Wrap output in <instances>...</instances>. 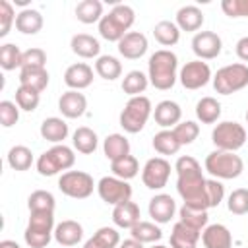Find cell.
Instances as JSON below:
<instances>
[{
  "mask_svg": "<svg viewBox=\"0 0 248 248\" xmlns=\"http://www.w3.org/2000/svg\"><path fill=\"white\" fill-rule=\"evenodd\" d=\"M41 136L46 140V141H52V143H60L66 140L68 136V124L58 118V116H50V118H45L43 124H41Z\"/></svg>",
  "mask_w": 248,
  "mask_h": 248,
  "instance_id": "obj_27",
  "label": "cell"
},
{
  "mask_svg": "<svg viewBox=\"0 0 248 248\" xmlns=\"http://www.w3.org/2000/svg\"><path fill=\"white\" fill-rule=\"evenodd\" d=\"M112 221L120 229H132L134 225L140 223V207L134 202H124L114 205L112 209Z\"/></svg>",
  "mask_w": 248,
  "mask_h": 248,
  "instance_id": "obj_23",
  "label": "cell"
},
{
  "mask_svg": "<svg viewBox=\"0 0 248 248\" xmlns=\"http://www.w3.org/2000/svg\"><path fill=\"white\" fill-rule=\"evenodd\" d=\"M16 29L23 35H35L43 29V16L41 12L37 10H31V8H25L17 14L16 17Z\"/></svg>",
  "mask_w": 248,
  "mask_h": 248,
  "instance_id": "obj_26",
  "label": "cell"
},
{
  "mask_svg": "<svg viewBox=\"0 0 248 248\" xmlns=\"http://www.w3.org/2000/svg\"><path fill=\"white\" fill-rule=\"evenodd\" d=\"M54 211H29L23 238L31 248H45L54 236Z\"/></svg>",
  "mask_w": 248,
  "mask_h": 248,
  "instance_id": "obj_4",
  "label": "cell"
},
{
  "mask_svg": "<svg viewBox=\"0 0 248 248\" xmlns=\"http://www.w3.org/2000/svg\"><path fill=\"white\" fill-rule=\"evenodd\" d=\"M221 37L213 31H200L192 39V50L198 60H211L221 54Z\"/></svg>",
  "mask_w": 248,
  "mask_h": 248,
  "instance_id": "obj_14",
  "label": "cell"
},
{
  "mask_svg": "<svg viewBox=\"0 0 248 248\" xmlns=\"http://www.w3.org/2000/svg\"><path fill=\"white\" fill-rule=\"evenodd\" d=\"M176 211V203L169 194H157L149 200V215L155 223H169Z\"/></svg>",
  "mask_w": 248,
  "mask_h": 248,
  "instance_id": "obj_19",
  "label": "cell"
},
{
  "mask_svg": "<svg viewBox=\"0 0 248 248\" xmlns=\"http://www.w3.org/2000/svg\"><path fill=\"white\" fill-rule=\"evenodd\" d=\"M46 64V52L39 46H31L23 50L21 56V68H45Z\"/></svg>",
  "mask_w": 248,
  "mask_h": 248,
  "instance_id": "obj_47",
  "label": "cell"
},
{
  "mask_svg": "<svg viewBox=\"0 0 248 248\" xmlns=\"http://www.w3.org/2000/svg\"><path fill=\"white\" fill-rule=\"evenodd\" d=\"M174 170L178 174L176 190H178L180 198L184 200V203L186 205H194V207H202V209H209V203H207V180L203 178L200 163L190 155H182V157L176 159Z\"/></svg>",
  "mask_w": 248,
  "mask_h": 248,
  "instance_id": "obj_1",
  "label": "cell"
},
{
  "mask_svg": "<svg viewBox=\"0 0 248 248\" xmlns=\"http://www.w3.org/2000/svg\"><path fill=\"white\" fill-rule=\"evenodd\" d=\"M118 248H143V244L141 242H138L136 238H128V240H124V242H120L118 244Z\"/></svg>",
  "mask_w": 248,
  "mask_h": 248,
  "instance_id": "obj_53",
  "label": "cell"
},
{
  "mask_svg": "<svg viewBox=\"0 0 248 248\" xmlns=\"http://www.w3.org/2000/svg\"><path fill=\"white\" fill-rule=\"evenodd\" d=\"M74 163H76L74 151L68 145L58 143V145H52L48 151H45L37 159V170L43 176H54L60 170H68Z\"/></svg>",
  "mask_w": 248,
  "mask_h": 248,
  "instance_id": "obj_7",
  "label": "cell"
},
{
  "mask_svg": "<svg viewBox=\"0 0 248 248\" xmlns=\"http://www.w3.org/2000/svg\"><path fill=\"white\" fill-rule=\"evenodd\" d=\"M39 101H41V93L39 91H35L31 87H25V85H19L16 89V105L21 110L33 112L39 107Z\"/></svg>",
  "mask_w": 248,
  "mask_h": 248,
  "instance_id": "obj_43",
  "label": "cell"
},
{
  "mask_svg": "<svg viewBox=\"0 0 248 248\" xmlns=\"http://www.w3.org/2000/svg\"><path fill=\"white\" fill-rule=\"evenodd\" d=\"M196 116L202 124H213L221 116V103L213 97H202L196 105Z\"/></svg>",
  "mask_w": 248,
  "mask_h": 248,
  "instance_id": "obj_31",
  "label": "cell"
},
{
  "mask_svg": "<svg viewBox=\"0 0 248 248\" xmlns=\"http://www.w3.org/2000/svg\"><path fill=\"white\" fill-rule=\"evenodd\" d=\"M151 248H167V246H161V244H157V246H151Z\"/></svg>",
  "mask_w": 248,
  "mask_h": 248,
  "instance_id": "obj_55",
  "label": "cell"
},
{
  "mask_svg": "<svg viewBox=\"0 0 248 248\" xmlns=\"http://www.w3.org/2000/svg\"><path fill=\"white\" fill-rule=\"evenodd\" d=\"M70 46H72V52L81 56V58H99V50H101V45L95 37L87 35V33H78L72 37L70 41Z\"/></svg>",
  "mask_w": 248,
  "mask_h": 248,
  "instance_id": "obj_24",
  "label": "cell"
},
{
  "mask_svg": "<svg viewBox=\"0 0 248 248\" xmlns=\"http://www.w3.org/2000/svg\"><path fill=\"white\" fill-rule=\"evenodd\" d=\"M118 52L128 60H138L147 52V37L140 31H128L118 41Z\"/></svg>",
  "mask_w": 248,
  "mask_h": 248,
  "instance_id": "obj_15",
  "label": "cell"
},
{
  "mask_svg": "<svg viewBox=\"0 0 248 248\" xmlns=\"http://www.w3.org/2000/svg\"><path fill=\"white\" fill-rule=\"evenodd\" d=\"M19 85L31 87V89L41 93L48 85V72H46V68H21V72H19Z\"/></svg>",
  "mask_w": 248,
  "mask_h": 248,
  "instance_id": "obj_30",
  "label": "cell"
},
{
  "mask_svg": "<svg viewBox=\"0 0 248 248\" xmlns=\"http://www.w3.org/2000/svg\"><path fill=\"white\" fill-rule=\"evenodd\" d=\"M176 25L180 31H198L203 25V14L198 6H182L176 12Z\"/></svg>",
  "mask_w": 248,
  "mask_h": 248,
  "instance_id": "obj_25",
  "label": "cell"
},
{
  "mask_svg": "<svg viewBox=\"0 0 248 248\" xmlns=\"http://www.w3.org/2000/svg\"><path fill=\"white\" fill-rule=\"evenodd\" d=\"M54 196L46 190H35L27 200L29 211H54Z\"/></svg>",
  "mask_w": 248,
  "mask_h": 248,
  "instance_id": "obj_44",
  "label": "cell"
},
{
  "mask_svg": "<svg viewBox=\"0 0 248 248\" xmlns=\"http://www.w3.org/2000/svg\"><path fill=\"white\" fill-rule=\"evenodd\" d=\"M95 72H97L103 79L112 81V79L120 78V74H122V64L118 62V58H114V56H110V54H103V56H99L97 62H95Z\"/></svg>",
  "mask_w": 248,
  "mask_h": 248,
  "instance_id": "obj_37",
  "label": "cell"
},
{
  "mask_svg": "<svg viewBox=\"0 0 248 248\" xmlns=\"http://www.w3.org/2000/svg\"><path fill=\"white\" fill-rule=\"evenodd\" d=\"M21 56H23V52L14 43H6V45L0 46V66L6 72L16 70V68H21Z\"/></svg>",
  "mask_w": 248,
  "mask_h": 248,
  "instance_id": "obj_42",
  "label": "cell"
},
{
  "mask_svg": "<svg viewBox=\"0 0 248 248\" xmlns=\"http://www.w3.org/2000/svg\"><path fill=\"white\" fill-rule=\"evenodd\" d=\"M178 217L184 225L196 229V231H203L207 227V221H209V215H207V209H202V207H194V205H182L178 209Z\"/></svg>",
  "mask_w": 248,
  "mask_h": 248,
  "instance_id": "obj_28",
  "label": "cell"
},
{
  "mask_svg": "<svg viewBox=\"0 0 248 248\" xmlns=\"http://www.w3.org/2000/svg\"><path fill=\"white\" fill-rule=\"evenodd\" d=\"M72 141H74V147H76L79 153H83V155L93 153V151L97 149V143H99L97 134H95L91 128H87V126H79V128L74 132Z\"/></svg>",
  "mask_w": 248,
  "mask_h": 248,
  "instance_id": "obj_35",
  "label": "cell"
},
{
  "mask_svg": "<svg viewBox=\"0 0 248 248\" xmlns=\"http://www.w3.org/2000/svg\"><path fill=\"white\" fill-rule=\"evenodd\" d=\"M19 120V107L12 101H0V122L4 128H12Z\"/></svg>",
  "mask_w": 248,
  "mask_h": 248,
  "instance_id": "obj_49",
  "label": "cell"
},
{
  "mask_svg": "<svg viewBox=\"0 0 248 248\" xmlns=\"http://www.w3.org/2000/svg\"><path fill=\"white\" fill-rule=\"evenodd\" d=\"M110 170H112V174H114L116 178L130 180V178H134V176L138 174L140 163H138V159H136L134 155H126V157H122V159L112 161V163H110Z\"/></svg>",
  "mask_w": 248,
  "mask_h": 248,
  "instance_id": "obj_40",
  "label": "cell"
},
{
  "mask_svg": "<svg viewBox=\"0 0 248 248\" xmlns=\"http://www.w3.org/2000/svg\"><path fill=\"white\" fill-rule=\"evenodd\" d=\"M8 165L14 170H27L33 165V153L25 145H14L8 151Z\"/></svg>",
  "mask_w": 248,
  "mask_h": 248,
  "instance_id": "obj_41",
  "label": "cell"
},
{
  "mask_svg": "<svg viewBox=\"0 0 248 248\" xmlns=\"http://www.w3.org/2000/svg\"><path fill=\"white\" fill-rule=\"evenodd\" d=\"M0 248H21L16 240H2L0 242Z\"/></svg>",
  "mask_w": 248,
  "mask_h": 248,
  "instance_id": "obj_54",
  "label": "cell"
},
{
  "mask_svg": "<svg viewBox=\"0 0 248 248\" xmlns=\"http://www.w3.org/2000/svg\"><path fill=\"white\" fill-rule=\"evenodd\" d=\"M120 244V234L112 227H101L85 244L83 248H116Z\"/></svg>",
  "mask_w": 248,
  "mask_h": 248,
  "instance_id": "obj_32",
  "label": "cell"
},
{
  "mask_svg": "<svg viewBox=\"0 0 248 248\" xmlns=\"http://www.w3.org/2000/svg\"><path fill=\"white\" fill-rule=\"evenodd\" d=\"M130 236L136 238L138 242L145 244V242H155V240H161L163 236V231L155 225V223H149V221H140L138 225H134L130 229Z\"/></svg>",
  "mask_w": 248,
  "mask_h": 248,
  "instance_id": "obj_39",
  "label": "cell"
},
{
  "mask_svg": "<svg viewBox=\"0 0 248 248\" xmlns=\"http://www.w3.org/2000/svg\"><path fill=\"white\" fill-rule=\"evenodd\" d=\"M223 198H225V186L215 178L207 180V203H209V207H217L223 202Z\"/></svg>",
  "mask_w": 248,
  "mask_h": 248,
  "instance_id": "obj_51",
  "label": "cell"
},
{
  "mask_svg": "<svg viewBox=\"0 0 248 248\" xmlns=\"http://www.w3.org/2000/svg\"><path fill=\"white\" fill-rule=\"evenodd\" d=\"M211 141L221 151H238L246 143V130L238 122H219L211 132Z\"/></svg>",
  "mask_w": 248,
  "mask_h": 248,
  "instance_id": "obj_9",
  "label": "cell"
},
{
  "mask_svg": "<svg viewBox=\"0 0 248 248\" xmlns=\"http://www.w3.org/2000/svg\"><path fill=\"white\" fill-rule=\"evenodd\" d=\"M134 19H136V14L130 6L116 4L108 12V16H103V19L99 21V33L103 39L118 43L128 33V29L134 25Z\"/></svg>",
  "mask_w": 248,
  "mask_h": 248,
  "instance_id": "obj_3",
  "label": "cell"
},
{
  "mask_svg": "<svg viewBox=\"0 0 248 248\" xmlns=\"http://www.w3.org/2000/svg\"><path fill=\"white\" fill-rule=\"evenodd\" d=\"M147 83H149V78H147L143 72L132 70V72H128V74L124 76V79H122V91H124L126 95H130V97H138L140 93L145 91Z\"/></svg>",
  "mask_w": 248,
  "mask_h": 248,
  "instance_id": "obj_38",
  "label": "cell"
},
{
  "mask_svg": "<svg viewBox=\"0 0 248 248\" xmlns=\"http://www.w3.org/2000/svg\"><path fill=\"white\" fill-rule=\"evenodd\" d=\"M200 236H202L200 231L178 221V223H174L172 232H170V246L172 248H196Z\"/></svg>",
  "mask_w": 248,
  "mask_h": 248,
  "instance_id": "obj_22",
  "label": "cell"
},
{
  "mask_svg": "<svg viewBox=\"0 0 248 248\" xmlns=\"http://www.w3.org/2000/svg\"><path fill=\"white\" fill-rule=\"evenodd\" d=\"M103 151H105L107 159H110V163H112L116 159H122L126 155H130V141L122 134H110V136L105 138Z\"/></svg>",
  "mask_w": 248,
  "mask_h": 248,
  "instance_id": "obj_29",
  "label": "cell"
},
{
  "mask_svg": "<svg viewBox=\"0 0 248 248\" xmlns=\"http://www.w3.org/2000/svg\"><path fill=\"white\" fill-rule=\"evenodd\" d=\"M81 238H83V227L78 221L66 219V221L58 223L56 229H54V240L60 246H66V248L76 246Z\"/></svg>",
  "mask_w": 248,
  "mask_h": 248,
  "instance_id": "obj_21",
  "label": "cell"
},
{
  "mask_svg": "<svg viewBox=\"0 0 248 248\" xmlns=\"http://www.w3.org/2000/svg\"><path fill=\"white\" fill-rule=\"evenodd\" d=\"M153 118L161 128H174L182 118V108L174 101H161L153 108Z\"/></svg>",
  "mask_w": 248,
  "mask_h": 248,
  "instance_id": "obj_20",
  "label": "cell"
},
{
  "mask_svg": "<svg viewBox=\"0 0 248 248\" xmlns=\"http://www.w3.org/2000/svg\"><path fill=\"white\" fill-rule=\"evenodd\" d=\"M91 81H93V68L89 64H85V62L72 64L64 72V83L70 89H74V91H79V89L89 87Z\"/></svg>",
  "mask_w": 248,
  "mask_h": 248,
  "instance_id": "obj_16",
  "label": "cell"
},
{
  "mask_svg": "<svg viewBox=\"0 0 248 248\" xmlns=\"http://www.w3.org/2000/svg\"><path fill=\"white\" fill-rule=\"evenodd\" d=\"M151 112H153V107L147 97H143V95L130 97V101L126 103V107L120 112V126L128 134H138L143 130Z\"/></svg>",
  "mask_w": 248,
  "mask_h": 248,
  "instance_id": "obj_6",
  "label": "cell"
},
{
  "mask_svg": "<svg viewBox=\"0 0 248 248\" xmlns=\"http://www.w3.org/2000/svg\"><path fill=\"white\" fill-rule=\"evenodd\" d=\"M16 14H14V8L8 0H0V37H6L12 29V25H16Z\"/></svg>",
  "mask_w": 248,
  "mask_h": 248,
  "instance_id": "obj_48",
  "label": "cell"
},
{
  "mask_svg": "<svg viewBox=\"0 0 248 248\" xmlns=\"http://www.w3.org/2000/svg\"><path fill=\"white\" fill-rule=\"evenodd\" d=\"M176 68H178V58L174 52L161 48L155 50L149 56V83L155 89L167 91L174 85L176 81Z\"/></svg>",
  "mask_w": 248,
  "mask_h": 248,
  "instance_id": "obj_2",
  "label": "cell"
},
{
  "mask_svg": "<svg viewBox=\"0 0 248 248\" xmlns=\"http://www.w3.org/2000/svg\"><path fill=\"white\" fill-rule=\"evenodd\" d=\"M205 170L215 176V178H223V180H232L236 176L242 174L244 170V161L240 159V155L232 153V151H221L215 149L205 157Z\"/></svg>",
  "mask_w": 248,
  "mask_h": 248,
  "instance_id": "obj_5",
  "label": "cell"
},
{
  "mask_svg": "<svg viewBox=\"0 0 248 248\" xmlns=\"http://www.w3.org/2000/svg\"><path fill=\"white\" fill-rule=\"evenodd\" d=\"M76 17L81 23H95L103 19V4L99 0H81L76 6Z\"/></svg>",
  "mask_w": 248,
  "mask_h": 248,
  "instance_id": "obj_34",
  "label": "cell"
},
{
  "mask_svg": "<svg viewBox=\"0 0 248 248\" xmlns=\"http://www.w3.org/2000/svg\"><path fill=\"white\" fill-rule=\"evenodd\" d=\"M246 122H248V110H246Z\"/></svg>",
  "mask_w": 248,
  "mask_h": 248,
  "instance_id": "obj_56",
  "label": "cell"
},
{
  "mask_svg": "<svg viewBox=\"0 0 248 248\" xmlns=\"http://www.w3.org/2000/svg\"><path fill=\"white\" fill-rule=\"evenodd\" d=\"M248 85V66L242 62L223 66L213 78V87L221 95H231Z\"/></svg>",
  "mask_w": 248,
  "mask_h": 248,
  "instance_id": "obj_8",
  "label": "cell"
},
{
  "mask_svg": "<svg viewBox=\"0 0 248 248\" xmlns=\"http://www.w3.org/2000/svg\"><path fill=\"white\" fill-rule=\"evenodd\" d=\"M202 242L205 248H232L231 231L221 223L207 225L202 231Z\"/></svg>",
  "mask_w": 248,
  "mask_h": 248,
  "instance_id": "obj_18",
  "label": "cell"
},
{
  "mask_svg": "<svg viewBox=\"0 0 248 248\" xmlns=\"http://www.w3.org/2000/svg\"><path fill=\"white\" fill-rule=\"evenodd\" d=\"M227 207L234 215H244L248 213V188H236L231 192Z\"/></svg>",
  "mask_w": 248,
  "mask_h": 248,
  "instance_id": "obj_46",
  "label": "cell"
},
{
  "mask_svg": "<svg viewBox=\"0 0 248 248\" xmlns=\"http://www.w3.org/2000/svg\"><path fill=\"white\" fill-rule=\"evenodd\" d=\"M153 35H155V39H157L159 45H163V46H172V45H176L178 39H180V29H178V25H176L174 21L163 19V21H159V23L153 27Z\"/></svg>",
  "mask_w": 248,
  "mask_h": 248,
  "instance_id": "obj_33",
  "label": "cell"
},
{
  "mask_svg": "<svg viewBox=\"0 0 248 248\" xmlns=\"http://www.w3.org/2000/svg\"><path fill=\"white\" fill-rule=\"evenodd\" d=\"M178 78L186 89H200V87L207 85V81L211 79V70H209L207 62L192 60V62H186L182 66Z\"/></svg>",
  "mask_w": 248,
  "mask_h": 248,
  "instance_id": "obj_13",
  "label": "cell"
},
{
  "mask_svg": "<svg viewBox=\"0 0 248 248\" xmlns=\"http://www.w3.org/2000/svg\"><path fill=\"white\" fill-rule=\"evenodd\" d=\"M170 176V163L165 157H153L143 165L141 180L149 190H161Z\"/></svg>",
  "mask_w": 248,
  "mask_h": 248,
  "instance_id": "obj_12",
  "label": "cell"
},
{
  "mask_svg": "<svg viewBox=\"0 0 248 248\" xmlns=\"http://www.w3.org/2000/svg\"><path fill=\"white\" fill-rule=\"evenodd\" d=\"M58 108L66 118H79L87 108V99L83 93L70 89L62 93V97L58 99Z\"/></svg>",
  "mask_w": 248,
  "mask_h": 248,
  "instance_id": "obj_17",
  "label": "cell"
},
{
  "mask_svg": "<svg viewBox=\"0 0 248 248\" xmlns=\"http://www.w3.org/2000/svg\"><path fill=\"white\" fill-rule=\"evenodd\" d=\"M236 56L242 62H248V37L238 39V43H236Z\"/></svg>",
  "mask_w": 248,
  "mask_h": 248,
  "instance_id": "obj_52",
  "label": "cell"
},
{
  "mask_svg": "<svg viewBox=\"0 0 248 248\" xmlns=\"http://www.w3.org/2000/svg\"><path fill=\"white\" fill-rule=\"evenodd\" d=\"M182 145L178 143L172 130H161L153 136V149L161 155H174Z\"/></svg>",
  "mask_w": 248,
  "mask_h": 248,
  "instance_id": "obj_36",
  "label": "cell"
},
{
  "mask_svg": "<svg viewBox=\"0 0 248 248\" xmlns=\"http://www.w3.org/2000/svg\"><path fill=\"white\" fill-rule=\"evenodd\" d=\"M97 192L101 200L108 205H118V203L130 202L132 198V186L128 184V180H122L116 176H103L97 182Z\"/></svg>",
  "mask_w": 248,
  "mask_h": 248,
  "instance_id": "obj_11",
  "label": "cell"
},
{
  "mask_svg": "<svg viewBox=\"0 0 248 248\" xmlns=\"http://www.w3.org/2000/svg\"><path fill=\"white\" fill-rule=\"evenodd\" d=\"M221 10L229 17H248V0H223Z\"/></svg>",
  "mask_w": 248,
  "mask_h": 248,
  "instance_id": "obj_50",
  "label": "cell"
},
{
  "mask_svg": "<svg viewBox=\"0 0 248 248\" xmlns=\"http://www.w3.org/2000/svg\"><path fill=\"white\" fill-rule=\"evenodd\" d=\"M172 132H174V136H176V140H178L180 145H190V143L198 138L200 126H198L194 120H184V122H178V124L172 128Z\"/></svg>",
  "mask_w": 248,
  "mask_h": 248,
  "instance_id": "obj_45",
  "label": "cell"
},
{
  "mask_svg": "<svg viewBox=\"0 0 248 248\" xmlns=\"http://www.w3.org/2000/svg\"><path fill=\"white\" fill-rule=\"evenodd\" d=\"M58 188L68 198L83 200L93 194L95 182H93V176L83 170H66L58 178Z\"/></svg>",
  "mask_w": 248,
  "mask_h": 248,
  "instance_id": "obj_10",
  "label": "cell"
}]
</instances>
